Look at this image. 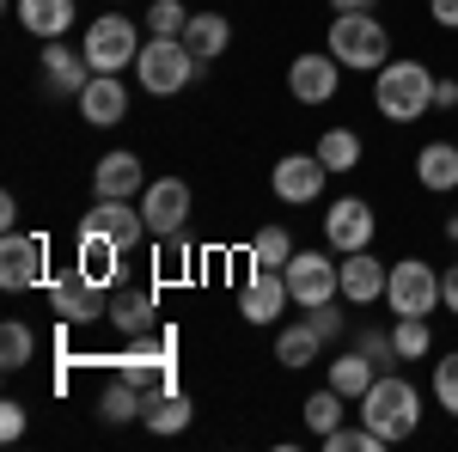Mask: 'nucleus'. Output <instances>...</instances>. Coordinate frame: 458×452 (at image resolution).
Segmentation results:
<instances>
[{"instance_id":"obj_41","label":"nucleus","mask_w":458,"mask_h":452,"mask_svg":"<svg viewBox=\"0 0 458 452\" xmlns=\"http://www.w3.org/2000/svg\"><path fill=\"white\" fill-rule=\"evenodd\" d=\"M428 13H434V25L458 31V0H428Z\"/></svg>"},{"instance_id":"obj_10","label":"nucleus","mask_w":458,"mask_h":452,"mask_svg":"<svg viewBox=\"0 0 458 452\" xmlns=\"http://www.w3.org/2000/svg\"><path fill=\"white\" fill-rule=\"evenodd\" d=\"M373 226H379V214L367 209L360 196H336L330 202V214H324V239H330V251H367L373 244Z\"/></svg>"},{"instance_id":"obj_26","label":"nucleus","mask_w":458,"mask_h":452,"mask_svg":"<svg viewBox=\"0 0 458 452\" xmlns=\"http://www.w3.org/2000/svg\"><path fill=\"white\" fill-rule=\"evenodd\" d=\"M373 380H379V367H373V361H367L360 348H354V354H336V361H330V385H336V391H343L349 404H360Z\"/></svg>"},{"instance_id":"obj_43","label":"nucleus","mask_w":458,"mask_h":452,"mask_svg":"<svg viewBox=\"0 0 458 452\" xmlns=\"http://www.w3.org/2000/svg\"><path fill=\"white\" fill-rule=\"evenodd\" d=\"M434 105H440V110L458 105V80H434Z\"/></svg>"},{"instance_id":"obj_8","label":"nucleus","mask_w":458,"mask_h":452,"mask_svg":"<svg viewBox=\"0 0 458 452\" xmlns=\"http://www.w3.org/2000/svg\"><path fill=\"white\" fill-rule=\"evenodd\" d=\"M49 312L62 324H98V318H110V287L73 269V276H62L49 287Z\"/></svg>"},{"instance_id":"obj_24","label":"nucleus","mask_w":458,"mask_h":452,"mask_svg":"<svg viewBox=\"0 0 458 452\" xmlns=\"http://www.w3.org/2000/svg\"><path fill=\"white\" fill-rule=\"evenodd\" d=\"M19 25L49 43V37H62L73 25V0H19Z\"/></svg>"},{"instance_id":"obj_21","label":"nucleus","mask_w":458,"mask_h":452,"mask_svg":"<svg viewBox=\"0 0 458 452\" xmlns=\"http://www.w3.org/2000/svg\"><path fill=\"white\" fill-rule=\"evenodd\" d=\"M116 257H123V244L105 239V233H92V226H80V276H92V281H105V287H116Z\"/></svg>"},{"instance_id":"obj_22","label":"nucleus","mask_w":458,"mask_h":452,"mask_svg":"<svg viewBox=\"0 0 458 452\" xmlns=\"http://www.w3.org/2000/svg\"><path fill=\"white\" fill-rule=\"evenodd\" d=\"M183 43H190V55H196V62H214V55L233 43V19H220V13H190Z\"/></svg>"},{"instance_id":"obj_45","label":"nucleus","mask_w":458,"mask_h":452,"mask_svg":"<svg viewBox=\"0 0 458 452\" xmlns=\"http://www.w3.org/2000/svg\"><path fill=\"white\" fill-rule=\"evenodd\" d=\"M13 220H19V196H0V226L13 233Z\"/></svg>"},{"instance_id":"obj_39","label":"nucleus","mask_w":458,"mask_h":452,"mask_svg":"<svg viewBox=\"0 0 458 452\" xmlns=\"http://www.w3.org/2000/svg\"><path fill=\"white\" fill-rule=\"evenodd\" d=\"M306 324H312L324 343H330V337H343V312H336V300H324V306H306Z\"/></svg>"},{"instance_id":"obj_20","label":"nucleus","mask_w":458,"mask_h":452,"mask_svg":"<svg viewBox=\"0 0 458 452\" xmlns=\"http://www.w3.org/2000/svg\"><path fill=\"white\" fill-rule=\"evenodd\" d=\"M110 324H116V330H129V337L153 330V324H159L153 287H123V294H110Z\"/></svg>"},{"instance_id":"obj_16","label":"nucleus","mask_w":458,"mask_h":452,"mask_svg":"<svg viewBox=\"0 0 458 452\" xmlns=\"http://www.w3.org/2000/svg\"><path fill=\"white\" fill-rule=\"evenodd\" d=\"M386 281H391V269L373 251H349V257H343V300L373 306V300H386Z\"/></svg>"},{"instance_id":"obj_23","label":"nucleus","mask_w":458,"mask_h":452,"mask_svg":"<svg viewBox=\"0 0 458 452\" xmlns=\"http://www.w3.org/2000/svg\"><path fill=\"white\" fill-rule=\"evenodd\" d=\"M416 177H422V190H458V147L453 141H428L416 153Z\"/></svg>"},{"instance_id":"obj_11","label":"nucleus","mask_w":458,"mask_h":452,"mask_svg":"<svg viewBox=\"0 0 458 452\" xmlns=\"http://www.w3.org/2000/svg\"><path fill=\"white\" fill-rule=\"evenodd\" d=\"M141 214H147L153 239L159 233H183V220H190V183L183 177H153L141 190Z\"/></svg>"},{"instance_id":"obj_36","label":"nucleus","mask_w":458,"mask_h":452,"mask_svg":"<svg viewBox=\"0 0 458 452\" xmlns=\"http://www.w3.org/2000/svg\"><path fill=\"white\" fill-rule=\"evenodd\" d=\"M190 276V239L183 233H159V281Z\"/></svg>"},{"instance_id":"obj_29","label":"nucleus","mask_w":458,"mask_h":452,"mask_svg":"<svg viewBox=\"0 0 458 452\" xmlns=\"http://www.w3.org/2000/svg\"><path fill=\"white\" fill-rule=\"evenodd\" d=\"M287 263H293V233H287V226H263V233L250 239V269H276V276H282Z\"/></svg>"},{"instance_id":"obj_18","label":"nucleus","mask_w":458,"mask_h":452,"mask_svg":"<svg viewBox=\"0 0 458 452\" xmlns=\"http://www.w3.org/2000/svg\"><path fill=\"white\" fill-rule=\"evenodd\" d=\"M92 190H98V196H135V190H147L141 153H129V147L105 153V159H98V172H92Z\"/></svg>"},{"instance_id":"obj_30","label":"nucleus","mask_w":458,"mask_h":452,"mask_svg":"<svg viewBox=\"0 0 458 452\" xmlns=\"http://www.w3.org/2000/svg\"><path fill=\"white\" fill-rule=\"evenodd\" d=\"M343 416H349V397H343L336 385H324V391H312V397H306V428H312L318 440H324L330 428H343Z\"/></svg>"},{"instance_id":"obj_3","label":"nucleus","mask_w":458,"mask_h":452,"mask_svg":"<svg viewBox=\"0 0 458 452\" xmlns=\"http://www.w3.org/2000/svg\"><path fill=\"white\" fill-rule=\"evenodd\" d=\"M330 55L343 68H386L391 62V31L379 25V13H336L330 19Z\"/></svg>"},{"instance_id":"obj_38","label":"nucleus","mask_w":458,"mask_h":452,"mask_svg":"<svg viewBox=\"0 0 458 452\" xmlns=\"http://www.w3.org/2000/svg\"><path fill=\"white\" fill-rule=\"evenodd\" d=\"M354 348H360V354H367V361H373L379 373H386L391 361H397V343H391V330H379V324H367V330L354 337Z\"/></svg>"},{"instance_id":"obj_1","label":"nucleus","mask_w":458,"mask_h":452,"mask_svg":"<svg viewBox=\"0 0 458 452\" xmlns=\"http://www.w3.org/2000/svg\"><path fill=\"white\" fill-rule=\"evenodd\" d=\"M373 105L386 123H416L434 105V68L422 62H386L379 80H373Z\"/></svg>"},{"instance_id":"obj_4","label":"nucleus","mask_w":458,"mask_h":452,"mask_svg":"<svg viewBox=\"0 0 458 452\" xmlns=\"http://www.w3.org/2000/svg\"><path fill=\"white\" fill-rule=\"evenodd\" d=\"M196 73H202V62L190 55V43H183V37H147L141 55H135V80H141L153 98H172V92H183Z\"/></svg>"},{"instance_id":"obj_35","label":"nucleus","mask_w":458,"mask_h":452,"mask_svg":"<svg viewBox=\"0 0 458 452\" xmlns=\"http://www.w3.org/2000/svg\"><path fill=\"white\" fill-rule=\"evenodd\" d=\"M434 404H440L446 416H458V348L434 361Z\"/></svg>"},{"instance_id":"obj_25","label":"nucleus","mask_w":458,"mask_h":452,"mask_svg":"<svg viewBox=\"0 0 458 452\" xmlns=\"http://www.w3.org/2000/svg\"><path fill=\"white\" fill-rule=\"evenodd\" d=\"M98 416L105 422H141L147 416V391L129 373H116V380L105 385V397H98Z\"/></svg>"},{"instance_id":"obj_14","label":"nucleus","mask_w":458,"mask_h":452,"mask_svg":"<svg viewBox=\"0 0 458 452\" xmlns=\"http://www.w3.org/2000/svg\"><path fill=\"white\" fill-rule=\"evenodd\" d=\"M324 177H330V166L318 159V153H282V166H276V196L282 202H318L324 196Z\"/></svg>"},{"instance_id":"obj_17","label":"nucleus","mask_w":458,"mask_h":452,"mask_svg":"<svg viewBox=\"0 0 458 452\" xmlns=\"http://www.w3.org/2000/svg\"><path fill=\"white\" fill-rule=\"evenodd\" d=\"M123 110H129L123 80H116V73H92L86 92H80V116H86L92 129H110V123H123Z\"/></svg>"},{"instance_id":"obj_31","label":"nucleus","mask_w":458,"mask_h":452,"mask_svg":"<svg viewBox=\"0 0 458 452\" xmlns=\"http://www.w3.org/2000/svg\"><path fill=\"white\" fill-rule=\"evenodd\" d=\"M312 153L330 172H354V166H360V135H354V129H324Z\"/></svg>"},{"instance_id":"obj_6","label":"nucleus","mask_w":458,"mask_h":452,"mask_svg":"<svg viewBox=\"0 0 458 452\" xmlns=\"http://www.w3.org/2000/svg\"><path fill=\"white\" fill-rule=\"evenodd\" d=\"M135 55H141L135 19L105 13V19L86 25V62H92V73H123V68H135Z\"/></svg>"},{"instance_id":"obj_13","label":"nucleus","mask_w":458,"mask_h":452,"mask_svg":"<svg viewBox=\"0 0 458 452\" xmlns=\"http://www.w3.org/2000/svg\"><path fill=\"white\" fill-rule=\"evenodd\" d=\"M86 226L105 233V239H116L123 251H135V244L147 239V214L135 209V196H98V202L86 209Z\"/></svg>"},{"instance_id":"obj_9","label":"nucleus","mask_w":458,"mask_h":452,"mask_svg":"<svg viewBox=\"0 0 458 452\" xmlns=\"http://www.w3.org/2000/svg\"><path fill=\"white\" fill-rule=\"evenodd\" d=\"M336 86H343V62H336L330 49L293 55V68H287V92H293L300 105H330V98H336Z\"/></svg>"},{"instance_id":"obj_33","label":"nucleus","mask_w":458,"mask_h":452,"mask_svg":"<svg viewBox=\"0 0 458 452\" xmlns=\"http://www.w3.org/2000/svg\"><path fill=\"white\" fill-rule=\"evenodd\" d=\"M31 354H37V337L19 324V318H6V324H0V367H6V373H19Z\"/></svg>"},{"instance_id":"obj_37","label":"nucleus","mask_w":458,"mask_h":452,"mask_svg":"<svg viewBox=\"0 0 458 452\" xmlns=\"http://www.w3.org/2000/svg\"><path fill=\"white\" fill-rule=\"evenodd\" d=\"M183 25H190L183 0H153V6H147V31L153 37H183Z\"/></svg>"},{"instance_id":"obj_32","label":"nucleus","mask_w":458,"mask_h":452,"mask_svg":"<svg viewBox=\"0 0 458 452\" xmlns=\"http://www.w3.org/2000/svg\"><path fill=\"white\" fill-rule=\"evenodd\" d=\"M391 343H397V361H428L434 330H428V318H397L391 324Z\"/></svg>"},{"instance_id":"obj_46","label":"nucleus","mask_w":458,"mask_h":452,"mask_svg":"<svg viewBox=\"0 0 458 452\" xmlns=\"http://www.w3.org/2000/svg\"><path fill=\"white\" fill-rule=\"evenodd\" d=\"M446 239H453V244H458V214H453V220H446Z\"/></svg>"},{"instance_id":"obj_2","label":"nucleus","mask_w":458,"mask_h":452,"mask_svg":"<svg viewBox=\"0 0 458 452\" xmlns=\"http://www.w3.org/2000/svg\"><path fill=\"white\" fill-rule=\"evenodd\" d=\"M360 422L379 428L386 440H410L416 422H422V397H416V385L397 380V373H379V380L367 385V397H360Z\"/></svg>"},{"instance_id":"obj_19","label":"nucleus","mask_w":458,"mask_h":452,"mask_svg":"<svg viewBox=\"0 0 458 452\" xmlns=\"http://www.w3.org/2000/svg\"><path fill=\"white\" fill-rule=\"evenodd\" d=\"M86 68H92L86 55H73L62 37H49V49H43V80H49V92H73V98H80V92H86Z\"/></svg>"},{"instance_id":"obj_40","label":"nucleus","mask_w":458,"mask_h":452,"mask_svg":"<svg viewBox=\"0 0 458 452\" xmlns=\"http://www.w3.org/2000/svg\"><path fill=\"white\" fill-rule=\"evenodd\" d=\"M19 434H25V404H0V440L13 447Z\"/></svg>"},{"instance_id":"obj_44","label":"nucleus","mask_w":458,"mask_h":452,"mask_svg":"<svg viewBox=\"0 0 458 452\" xmlns=\"http://www.w3.org/2000/svg\"><path fill=\"white\" fill-rule=\"evenodd\" d=\"M336 13H379V0H330Z\"/></svg>"},{"instance_id":"obj_27","label":"nucleus","mask_w":458,"mask_h":452,"mask_svg":"<svg viewBox=\"0 0 458 452\" xmlns=\"http://www.w3.org/2000/svg\"><path fill=\"white\" fill-rule=\"evenodd\" d=\"M147 428H153V434H183V428H190V397H183V391H153V397H147Z\"/></svg>"},{"instance_id":"obj_28","label":"nucleus","mask_w":458,"mask_h":452,"mask_svg":"<svg viewBox=\"0 0 458 452\" xmlns=\"http://www.w3.org/2000/svg\"><path fill=\"white\" fill-rule=\"evenodd\" d=\"M318 348H324V337L300 318V324H282V337H276V361H282V367H312Z\"/></svg>"},{"instance_id":"obj_5","label":"nucleus","mask_w":458,"mask_h":452,"mask_svg":"<svg viewBox=\"0 0 458 452\" xmlns=\"http://www.w3.org/2000/svg\"><path fill=\"white\" fill-rule=\"evenodd\" d=\"M386 306H391V318H428L434 306H446V300H440V276L428 269L422 257H403V263H391Z\"/></svg>"},{"instance_id":"obj_15","label":"nucleus","mask_w":458,"mask_h":452,"mask_svg":"<svg viewBox=\"0 0 458 452\" xmlns=\"http://www.w3.org/2000/svg\"><path fill=\"white\" fill-rule=\"evenodd\" d=\"M282 306H293L287 276H276V269H250V281L239 287V312H245V324H276Z\"/></svg>"},{"instance_id":"obj_12","label":"nucleus","mask_w":458,"mask_h":452,"mask_svg":"<svg viewBox=\"0 0 458 452\" xmlns=\"http://www.w3.org/2000/svg\"><path fill=\"white\" fill-rule=\"evenodd\" d=\"M43 257H49V244L37 239V233H6L0 244V287L6 294H25L43 281Z\"/></svg>"},{"instance_id":"obj_42","label":"nucleus","mask_w":458,"mask_h":452,"mask_svg":"<svg viewBox=\"0 0 458 452\" xmlns=\"http://www.w3.org/2000/svg\"><path fill=\"white\" fill-rule=\"evenodd\" d=\"M440 300H446V312H458V263L440 269Z\"/></svg>"},{"instance_id":"obj_34","label":"nucleus","mask_w":458,"mask_h":452,"mask_svg":"<svg viewBox=\"0 0 458 452\" xmlns=\"http://www.w3.org/2000/svg\"><path fill=\"white\" fill-rule=\"evenodd\" d=\"M391 440L386 434H379V428H367V422H360V428H330V434H324V452H386Z\"/></svg>"},{"instance_id":"obj_7","label":"nucleus","mask_w":458,"mask_h":452,"mask_svg":"<svg viewBox=\"0 0 458 452\" xmlns=\"http://www.w3.org/2000/svg\"><path fill=\"white\" fill-rule=\"evenodd\" d=\"M282 276H287L293 306H324V300L343 294V263H330L324 251H293V263H287Z\"/></svg>"}]
</instances>
